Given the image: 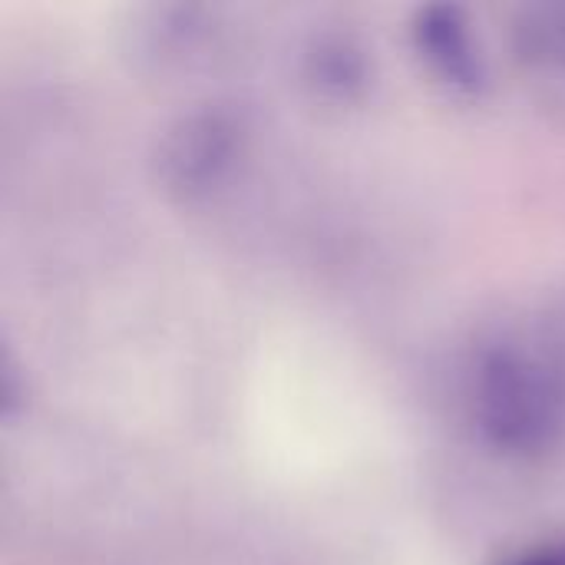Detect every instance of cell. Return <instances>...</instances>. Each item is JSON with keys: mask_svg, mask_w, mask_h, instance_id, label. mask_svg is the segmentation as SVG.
<instances>
[{"mask_svg": "<svg viewBox=\"0 0 565 565\" xmlns=\"http://www.w3.org/2000/svg\"><path fill=\"white\" fill-rule=\"evenodd\" d=\"M470 424L487 450L507 460H540L563 444V364L526 341H490L467 374Z\"/></svg>", "mask_w": 565, "mask_h": 565, "instance_id": "6da1fadb", "label": "cell"}, {"mask_svg": "<svg viewBox=\"0 0 565 565\" xmlns=\"http://www.w3.org/2000/svg\"><path fill=\"white\" fill-rule=\"evenodd\" d=\"M245 146L248 126L242 113L222 103L192 106L159 132L152 175L172 202L199 205L235 175Z\"/></svg>", "mask_w": 565, "mask_h": 565, "instance_id": "7a4b0ae2", "label": "cell"}, {"mask_svg": "<svg viewBox=\"0 0 565 565\" xmlns=\"http://www.w3.org/2000/svg\"><path fill=\"white\" fill-rule=\"evenodd\" d=\"M411 46L424 70L450 93L477 99L490 89V60L460 3H424L411 17Z\"/></svg>", "mask_w": 565, "mask_h": 565, "instance_id": "3957f363", "label": "cell"}, {"mask_svg": "<svg viewBox=\"0 0 565 565\" xmlns=\"http://www.w3.org/2000/svg\"><path fill=\"white\" fill-rule=\"evenodd\" d=\"M301 79L328 103H358L374 83V56L354 30L321 26L301 46Z\"/></svg>", "mask_w": 565, "mask_h": 565, "instance_id": "277c9868", "label": "cell"}, {"mask_svg": "<svg viewBox=\"0 0 565 565\" xmlns=\"http://www.w3.org/2000/svg\"><path fill=\"white\" fill-rule=\"evenodd\" d=\"M516 56L540 73L565 76V3H533L513 20Z\"/></svg>", "mask_w": 565, "mask_h": 565, "instance_id": "5b68a950", "label": "cell"}, {"mask_svg": "<svg viewBox=\"0 0 565 565\" xmlns=\"http://www.w3.org/2000/svg\"><path fill=\"white\" fill-rule=\"evenodd\" d=\"M503 565H565V543H546V546H533L520 556H513Z\"/></svg>", "mask_w": 565, "mask_h": 565, "instance_id": "8992f818", "label": "cell"}]
</instances>
